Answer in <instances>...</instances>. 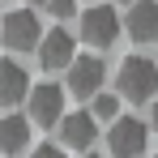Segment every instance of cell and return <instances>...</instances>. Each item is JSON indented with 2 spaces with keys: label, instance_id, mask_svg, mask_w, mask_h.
Instances as JSON below:
<instances>
[{
  "label": "cell",
  "instance_id": "7",
  "mask_svg": "<svg viewBox=\"0 0 158 158\" xmlns=\"http://www.w3.org/2000/svg\"><path fill=\"white\" fill-rule=\"evenodd\" d=\"M73 60H77V43H73L69 30H52V34H43V43H39V64H43L47 73L69 69Z\"/></svg>",
  "mask_w": 158,
  "mask_h": 158
},
{
  "label": "cell",
  "instance_id": "14",
  "mask_svg": "<svg viewBox=\"0 0 158 158\" xmlns=\"http://www.w3.org/2000/svg\"><path fill=\"white\" fill-rule=\"evenodd\" d=\"M30 158H64V150H56V145H39Z\"/></svg>",
  "mask_w": 158,
  "mask_h": 158
},
{
  "label": "cell",
  "instance_id": "19",
  "mask_svg": "<svg viewBox=\"0 0 158 158\" xmlns=\"http://www.w3.org/2000/svg\"><path fill=\"white\" fill-rule=\"evenodd\" d=\"M154 158H158V154H154Z\"/></svg>",
  "mask_w": 158,
  "mask_h": 158
},
{
  "label": "cell",
  "instance_id": "6",
  "mask_svg": "<svg viewBox=\"0 0 158 158\" xmlns=\"http://www.w3.org/2000/svg\"><path fill=\"white\" fill-rule=\"evenodd\" d=\"M103 81H107V64L98 56H77V60L69 64V90H73L77 98H85V103L103 90Z\"/></svg>",
  "mask_w": 158,
  "mask_h": 158
},
{
  "label": "cell",
  "instance_id": "3",
  "mask_svg": "<svg viewBox=\"0 0 158 158\" xmlns=\"http://www.w3.org/2000/svg\"><path fill=\"white\" fill-rule=\"evenodd\" d=\"M0 43L13 47V52H30L43 43V26L34 17V9H13L4 22H0Z\"/></svg>",
  "mask_w": 158,
  "mask_h": 158
},
{
  "label": "cell",
  "instance_id": "12",
  "mask_svg": "<svg viewBox=\"0 0 158 158\" xmlns=\"http://www.w3.org/2000/svg\"><path fill=\"white\" fill-rule=\"evenodd\" d=\"M90 115H94V120H107V124H111V120H120V98L98 90V94L90 98Z\"/></svg>",
  "mask_w": 158,
  "mask_h": 158
},
{
  "label": "cell",
  "instance_id": "13",
  "mask_svg": "<svg viewBox=\"0 0 158 158\" xmlns=\"http://www.w3.org/2000/svg\"><path fill=\"white\" fill-rule=\"evenodd\" d=\"M47 13L52 17H73V0H47Z\"/></svg>",
  "mask_w": 158,
  "mask_h": 158
},
{
  "label": "cell",
  "instance_id": "5",
  "mask_svg": "<svg viewBox=\"0 0 158 158\" xmlns=\"http://www.w3.org/2000/svg\"><path fill=\"white\" fill-rule=\"evenodd\" d=\"M115 34H120V13H115L111 4H94V9L81 13V39H85V43H94V47H111Z\"/></svg>",
  "mask_w": 158,
  "mask_h": 158
},
{
  "label": "cell",
  "instance_id": "18",
  "mask_svg": "<svg viewBox=\"0 0 158 158\" xmlns=\"http://www.w3.org/2000/svg\"><path fill=\"white\" fill-rule=\"evenodd\" d=\"M34 4H47V0H34Z\"/></svg>",
  "mask_w": 158,
  "mask_h": 158
},
{
  "label": "cell",
  "instance_id": "17",
  "mask_svg": "<svg viewBox=\"0 0 158 158\" xmlns=\"http://www.w3.org/2000/svg\"><path fill=\"white\" fill-rule=\"evenodd\" d=\"M85 158H103V154H85Z\"/></svg>",
  "mask_w": 158,
  "mask_h": 158
},
{
  "label": "cell",
  "instance_id": "15",
  "mask_svg": "<svg viewBox=\"0 0 158 158\" xmlns=\"http://www.w3.org/2000/svg\"><path fill=\"white\" fill-rule=\"evenodd\" d=\"M150 124H154V128H158V103H154V115H150Z\"/></svg>",
  "mask_w": 158,
  "mask_h": 158
},
{
  "label": "cell",
  "instance_id": "11",
  "mask_svg": "<svg viewBox=\"0 0 158 158\" xmlns=\"http://www.w3.org/2000/svg\"><path fill=\"white\" fill-rule=\"evenodd\" d=\"M30 145V120L26 115H4L0 120V154H22Z\"/></svg>",
  "mask_w": 158,
  "mask_h": 158
},
{
  "label": "cell",
  "instance_id": "9",
  "mask_svg": "<svg viewBox=\"0 0 158 158\" xmlns=\"http://www.w3.org/2000/svg\"><path fill=\"white\" fill-rule=\"evenodd\" d=\"M132 43H158V0H137L124 22Z\"/></svg>",
  "mask_w": 158,
  "mask_h": 158
},
{
  "label": "cell",
  "instance_id": "2",
  "mask_svg": "<svg viewBox=\"0 0 158 158\" xmlns=\"http://www.w3.org/2000/svg\"><path fill=\"white\" fill-rule=\"evenodd\" d=\"M145 141H150V128H145L137 115H120V120H111V128H107L111 158H141L145 154Z\"/></svg>",
  "mask_w": 158,
  "mask_h": 158
},
{
  "label": "cell",
  "instance_id": "8",
  "mask_svg": "<svg viewBox=\"0 0 158 158\" xmlns=\"http://www.w3.org/2000/svg\"><path fill=\"white\" fill-rule=\"evenodd\" d=\"M94 137H98V120H94L90 111H64V120H60V141H64L69 150H85V154H90Z\"/></svg>",
  "mask_w": 158,
  "mask_h": 158
},
{
  "label": "cell",
  "instance_id": "1",
  "mask_svg": "<svg viewBox=\"0 0 158 158\" xmlns=\"http://www.w3.org/2000/svg\"><path fill=\"white\" fill-rule=\"evenodd\" d=\"M120 94L128 98V103H150L158 94V64L154 60H145V56H128L124 64H120Z\"/></svg>",
  "mask_w": 158,
  "mask_h": 158
},
{
  "label": "cell",
  "instance_id": "4",
  "mask_svg": "<svg viewBox=\"0 0 158 158\" xmlns=\"http://www.w3.org/2000/svg\"><path fill=\"white\" fill-rule=\"evenodd\" d=\"M26 107H30V124H39V128H56V124L64 120V90H60L56 81L30 85Z\"/></svg>",
  "mask_w": 158,
  "mask_h": 158
},
{
  "label": "cell",
  "instance_id": "16",
  "mask_svg": "<svg viewBox=\"0 0 158 158\" xmlns=\"http://www.w3.org/2000/svg\"><path fill=\"white\" fill-rule=\"evenodd\" d=\"M115 4H137V0H115Z\"/></svg>",
  "mask_w": 158,
  "mask_h": 158
},
{
  "label": "cell",
  "instance_id": "10",
  "mask_svg": "<svg viewBox=\"0 0 158 158\" xmlns=\"http://www.w3.org/2000/svg\"><path fill=\"white\" fill-rule=\"evenodd\" d=\"M30 94V73L17 60H0V107H17Z\"/></svg>",
  "mask_w": 158,
  "mask_h": 158
}]
</instances>
